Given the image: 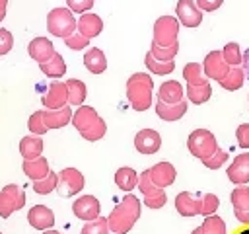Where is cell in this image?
Instances as JSON below:
<instances>
[{
	"mask_svg": "<svg viewBox=\"0 0 249 234\" xmlns=\"http://www.w3.org/2000/svg\"><path fill=\"white\" fill-rule=\"evenodd\" d=\"M82 234H109V226H107V218H93L88 220V224L82 228Z\"/></svg>",
	"mask_w": 249,
	"mask_h": 234,
	"instance_id": "41",
	"label": "cell"
},
{
	"mask_svg": "<svg viewBox=\"0 0 249 234\" xmlns=\"http://www.w3.org/2000/svg\"><path fill=\"white\" fill-rule=\"evenodd\" d=\"M140 218V201L134 195H126L107 216V226L113 234H126Z\"/></svg>",
	"mask_w": 249,
	"mask_h": 234,
	"instance_id": "1",
	"label": "cell"
},
{
	"mask_svg": "<svg viewBox=\"0 0 249 234\" xmlns=\"http://www.w3.org/2000/svg\"><path fill=\"white\" fill-rule=\"evenodd\" d=\"M115 183H117V187L123 189V191H132V189L136 187V183H138V174H136L132 168L123 166V168H119L117 174H115Z\"/></svg>",
	"mask_w": 249,
	"mask_h": 234,
	"instance_id": "28",
	"label": "cell"
},
{
	"mask_svg": "<svg viewBox=\"0 0 249 234\" xmlns=\"http://www.w3.org/2000/svg\"><path fill=\"white\" fill-rule=\"evenodd\" d=\"M187 148L191 150L193 156H196L198 160H204L208 158L216 148H218V142H216V136L206 131V129H196L189 135L187 138Z\"/></svg>",
	"mask_w": 249,
	"mask_h": 234,
	"instance_id": "4",
	"label": "cell"
},
{
	"mask_svg": "<svg viewBox=\"0 0 249 234\" xmlns=\"http://www.w3.org/2000/svg\"><path fill=\"white\" fill-rule=\"evenodd\" d=\"M101 205L93 195H82L72 203V213L80 220H93L99 216Z\"/></svg>",
	"mask_w": 249,
	"mask_h": 234,
	"instance_id": "10",
	"label": "cell"
},
{
	"mask_svg": "<svg viewBox=\"0 0 249 234\" xmlns=\"http://www.w3.org/2000/svg\"><path fill=\"white\" fill-rule=\"evenodd\" d=\"M210 96H212V88H210L208 82H206V84H200V86H191V84H187V98H189L191 103L200 105V103L208 101Z\"/></svg>",
	"mask_w": 249,
	"mask_h": 234,
	"instance_id": "33",
	"label": "cell"
},
{
	"mask_svg": "<svg viewBox=\"0 0 249 234\" xmlns=\"http://www.w3.org/2000/svg\"><path fill=\"white\" fill-rule=\"evenodd\" d=\"M39 68H41V72H43L45 76H49V78H60V76L66 74V62H64L62 55H58L56 51H54V55H53L49 60L39 62Z\"/></svg>",
	"mask_w": 249,
	"mask_h": 234,
	"instance_id": "25",
	"label": "cell"
},
{
	"mask_svg": "<svg viewBox=\"0 0 249 234\" xmlns=\"http://www.w3.org/2000/svg\"><path fill=\"white\" fill-rule=\"evenodd\" d=\"M233 214H235V218H237L239 222L249 224V209H247V211H233Z\"/></svg>",
	"mask_w": 249,
	"mask_h": 234,
	"instance_id": "50",
	"label": "cell"
},
{
	"mask_svg": "<svg viewBox=\"0 0 249 234\" xmlns=\"http://www.w3.org/2000/svg\"><path fill=\"white\" fill-rule=\"evenodd\" d=\"M23 172H25V176L29 177V179H43L51 170H49V162H47V158H43V156H37V158H33V160H23Z\"/></svg>",
	"mask_w": 249,
	"mask_h": 234,
	"instance_id": "26",
	"label": "cell"
},
{
	"mask_svg": "<svg viewBox=\"0 0 249 234\" xmlns=\"http://www.w3.org/2000/svg\"><path fill=\"white\" fill-rule=\"evenodd\" d=\"M228 179L235 185L249 183V152H243L233 158V162L228 166Z\"/></svg>",
	"mask_w": 249,
	"mask_h": 234,
	"instance_id": "13",
	"label": "cell"
},
{
	"mask_svg": "<svg viewBox=\"0 0 249 234\" xmlns=\"http://www.w3.org/2000/svg\"><path fill=\"white\" fill-rule=\"evenodd\" d=\"M183 78L191 86H200V84H206L208 82L206 76H204L202 64H198V62H187L185 68H183Z\"/></svg>",
	"mask_w": 249,
	"mask_h": 234,
	"instance_id": "32",
	"label": "cell"
},
{
	"mask_svg": "<svg viewBox=\"0 0 249 234\" xmlns=\"http://www.w3.org/2000/svg\"><path fill=\"white\" fill-rule=\"evenodd\" d=\"M84 176L82 172H78L76 168H64L58 174V181H56V191L60 197H74L84 189Z\"/></svg>",
	"mask_w": 249,
	"mask_h": 234,
	"instance_id": "5",
	"label": "cell"
},
{
	"mask_svg": "<svg viewBox=\"0 0 249 234\" xmlns=\"http://www.w3.org/2000/svg\"><path fill=\"white\" fill-rule=\"evenodd\" d=\"M41 101H43V105L47 109H60V107H64L68 103V88H66V84L54 80L49 86V90L43 94Z\"/></svg>",
	"mask_w": 249,
	"mask_h": 234,
	"instance_id": "11",
	"label": "cell"
},
{
	"mask_svg": "<svg viewBox=\"0 0 249 234\" xmlns=\"http://www.w3.org/2000/svg\"><path fill=\"white\" fill-rule=\"evenodd\" d=\"M175 209L181 216H196L200 213V203L198 197L191 195L189 191H181L175 197Z\"/></svg>",
	"mask_w": 249,
	"mask_h": 234,
	"instance_id": "21",
	"label": "cell"
},
{
	"mask_svg": "<svg viewBox=\"0 0 249 234\" xmlns=\"http://www.w3.org/2000/svg\"><path fill=\"white\" fill-rule=\"evenodd\" d=\"M58 234H60V232H58Z\"/></svg>",
	"mask_w": 249,
	"mask_h": 234,
	"instance_id": "56",
	"label": "cell"
},
{
	"mask_svg": "<svg viewBox=\"0 0 249 234\" xmlns=\"http://www.w3.org/2000/svg\"><path fill=\"white\" fill-rule=\"evenodd\" d=\"M41 152H43V138L39 135H29L19 140V154L23 156V160H33L41 156Z\"/></svg>",
	"mask_w": 249,
	"mask_h": 234,
	"instance_id": "23",
	"label": "cell"
},
{
	"mask_svg": "<svg viewBox=\"0 0 249 234\" xmlns=\"http://www.w3.org/2000/svg\"><path fill=\"white\" fill-rule=\"evenodd\" d=\"M64 43H66V47H70L72 51H82V49H86V47L89 45V39L84 37L82 33L74 31L72 35H68V37L64 39Z\"/></svg>",
	"mask_w": 249,
	"mask_h": 234,
	"instance_id": "44",
	"label": "cell"
},
{
	"mask_svg": "<svg viewBox=\"0 0 249 234\" xmlns=\"http://www.w3.org/2000/svg\"><path fill=\"white\" fill-rule=\"evenodd\" d=\"M222 57L224 60L230 64V66H239L241 64V51H239V45L237 43H228L224 49H222Z\"/></svg>",
	"mask_w": 249,
	"mask_h": 234,
	"instance_id": "38",
	"label": "cell"
},
{
	"mask_svg": "<svg viewBox=\"0 0 249 234\" xmlns=\"http://www.w3.org/2000/svg\"><path fill=\"white\" fill-rule=\"evenodd\" d=\"M245 82V72L241 66H230V70L226 72V76L220 80V86L228 92H233V90H239Z\"/></svg>",
	"mask_w": 249,
	"mask_h": 234,
	"instance_id": "27",
	"label": "cell"
},
{
	"mask_svg": "<svg viewBox=\"0 0 249 234\" xmlns=\"http://www.w3.org/2000/svg\"><path fill=\"white\" fill-rule=\"evenodd\" d=\"M84 64L86 68L91 72V74H101L105 72L107 68V58H105V53L101 49H88L86 55H84Z\"/></svg>",
	"mask_w": 249,
	"mask_h": 234,
	"instance_id": "24",
	"label": "cell"
},
{
	"mask_svg": "<svg viewBox=\"0 0 249 234\" xmlns=\"http://www.w3.org/2000/svg\"><path fill=\"white\" fill-rule=\"evenodd\" d=\"M136 187L140 189V193L144 195V197H148V195H154V193H158L161 187H158V185H154V181L150 179V174H148V170H144L140 176H138V183H136Z\"/></svg>",
	"mask_w": 249,
	"mask_h": 234,
	"instance_id": "39",
	"label": "cell"
},
{
	"mask_svg": "<svg viewBox=\"0 0 249 234\" xmlns=\"http://www.w3.org/2000/svg\"><path fill=\"white\" fill-rule=\"evenodd\" d=\"M230 201L233 205V211H247L249 209V187L239 185L231 191Z\"/></svg>",
	"mask_w": 249,
	"mask_h": 234,
	"instance_id": "36",
	"label": "cell"
},
{
	"mask_svg": "<svg viewBox=\"0 0 249 234\" xmlns=\"http://www.w3.org/2000/svg\"><path fill=\"white\" fill-rule=\"evenodd\" d=\"M43 234H58V232L53 230V228H47V230H43Z\"/></svg>",
	"mask_w": 249,
	"mask_h": 234,
	"instance_id": "53",
	"label": "cell"
},
{
	"mask_svg": "<svg viewBox=\"0 0 249 234\" xmlns=\"http://www.w3.org/2000/svg\"><path fill=\"white\" fill-rule=\"evenodd\" d=\"M64 84H66V88H68V103H70V105H82L84 99H86V96H88L86 84H84L82 80H76V78L66 80Z\"/></svg>",
	"mask_w": 249,
	"mask_h": 234,
	"instance_id": "30",
	"label": "cell"
},
{
	"mask_svg": "<svg viewBox=\"0 0 249 234\" xmlns=\"http://www.w3.org/2000/svg\"><path fill=\"white\" fill-rule=\"evenodd\" d=\"M76 21L78 20L74 18V12H70L68 8H53L47 16V29L51 31V35L66 39L76 31Z\"/></svg>",
	"mask_w": 249,
	"mask_h": 234,
	"instance_id": "3",
	"label": "cell"
},
{
	"mask_svg": "<svg viewBox=\"0 0 249 234\" xmlns=\"http://www.w3.org/2000/svg\"><path fill=\"white\" fill-rule=\"evenodd\" d=\"M165 203H167V195H165L163 189H160V191L154 193V195L144 197V205H146L148 209H161Z\"/></svg>",
	"mask_w": 249,
	"mask_h": 234,
	"instance_id": "45",
	"label": "cell"
},
{
	"mask_svg": "<svg viewBox=\"0 0 249 234\" xmlns=\"http://www.w3.org/2000/svg\"><path fill=\"white\" fill-rule=\"evenodd\" d=\"M12 47H14V37H12V33H10L8 29L0 27V55L10 53Z\"/></svg>",
	"mask_w": 249,
	"mask_h": 234,
	"instance_id": "47",
	"label": "cell"
},
{
	"mask_svg": "<svg viewBox=\"0 0 249 234\" xmlns=\"http://www.w3.org/2000/svg\"><path fill=\"white\" fill-rule=\"evenodd\" d=\"M202 70H204V76H206V78H212V80L220 82V80L226 76V72L230 70V64L224 60L222 51H210V53L204 57Z\"/></svg>",
	"mask_w": 249,
	"mask_h": 234,
	"instance_id": "8",
	"label": "cell"
},
{
	"mask_svg": "<svg viewBox=\"0 0 249 234\" xmlns=\"http://www.w3.org/2000/svg\"><path fill=\"white\" fill-rule=\"evenodd\" d=\"M105 133H107V125H105V121H103V119H99V121H97V123H93L88 131H84V133H82V136H84L86 140H89V142H95V140L103 138V136H105Z\"/></svg>",
	"mask_w": 249,
	"mask_h": 234,
	"instance_id": "40",
	"label": "cell"
},
{
	"mask_svg": "<svg viewBox=\"0 0 249 234\" xmlns=\"http://www.w3.org/2000/svg\"><path fill=\"white\" fill-rule=\"evenodd\" d=\"M177 51H179V43L177 41L171 43V45H165V47L163 45H156L152 41V49H150L152 57L158 58V60H173L175 55H177Z\"/></svg>",
	"mask_w": 249,
	"mask_h": 234,
	"instance_id": "34",
	"label": "cell"
},
{
	"mask_svg": "<svg viewBox=\"0 0 249 234\" xmlns=\"http://www.w3.org/2000/svg\"><path fill=\"white\" fill-rule=\"evenodd\" d=\"M198 203H200V213L202 216H208V214H214L218 205H220V199L214 195V193H204L202 197H198Z\"/></svg>",
	"mask_w": 249,
	"mask_h": 234,
	"instance_id": "37",
	"label": "cell"
},
{
	"mask_svg": "<svg viewBox=\"0 0 249 234\" xmlns=\"http://www.w3.org/2000/svg\"><path fill=\"white\" fill-rule=\"evenodd\" d=\"M76 29H78V33H82V35L88 37V39L97 37V35L103 31V20H101L97 14L84 12V14L80 16V20L76 21Z\"/></svg>",
	"mask_w": 249,
	"mask_h": 234,
	"instance_id": "16",
	"label": "cell"
},
{
	"mask_svg": "<svg viewBox=\"0 0 249 234\" xmlns=\"http://www.w3.org/2000/svg\"><path fill=\"white\" fill-rule=\"evenodd\" d=\"M187 113V101L181 99L177 103H163V101H156V115L163 121H177Z\"/></svg>",
	"mask_w": 249,
	"mask_h": 234,
	"instance_id": "20",
	"label": "cell"
},
{
	"mask_svg": "<svg viewBox=\"0 0 249 234\" xmlns=\"http://www.w3.org/2000/svg\"><path fill=\"white\" fill-rule=\"evenodd\" d=\"M237 234H249V228H245V230H241V232H237Z\"/></svg>",
	"mask_w": 249,
	"mask_h": 234,
	"instance_id": "55",
	"label": "cell"
},
{
	"mask_svg": "<svg viewBox=\"0 0 249 234\" xmlns=\"http://www.w3.org/2000/svg\"><path fill=\"white\" fill-rule=\"evenodd\" d=\"M4 18H6V12H0V21H2Z\"/></svg>",
	"mask_w": 249,
	"mask_h": 234,
	"instance_id": "54",
	"label": "cell"
},
{
	"mask_svg": "<svg viewBox=\"0 0 249 234\" xmlns=\"http://www.w3.org/2000/svg\"><path fill=\"white\" fill-rule=\"evenodd\" d=\"M224 0H195V4L198 6L200 12H214L222 6Z\"/></svg>",
	"mask_w": 249,
	"mask_h": 234,
	"instance_id": "49",
	"label": "cell"
},
{
	"mask_svg": "<svg viewBox=\"0 0 249 234\" xmlns=\"http://www.w3.org/2000/svg\"><path fill=\"white\" fill-rule=\"evenodd\" d=\"M27 53H29V57H31L35 62H45V60H49V58L54 55V45H53L51 39H47V37H35V39L29 43Z\"/></svg>",
	"mask_w": 249,
	"mask_h": 234,
	"instance_id": "18",
	"label": "cell"
},
{
	"mask_svg": "<svg viewBox=\"0 0 249 234\" xmlns=\"http://www.w3.org/2000/svg\"><path fill=\"white\" fill-rule=\"evenodd\" d=\"M70 119H72V109L68 103L60 109H45L43 111V121L47 125V129H62L70 123Z\"/></svg>",
	"mask_w": 249,
	"mask_h": 234,
	"instance_id": "19",
	"label": "cell"
},
{
	"mask_svg": "<svg viewBox=\"0 0 249 234\" xmlns=\"http://www.w3.org/2000/svg\"><path fill=\"white\" fill-rule=\"evenodd\" d=\"M161 146V136L154 129H142L134 136V148L140 154H156Z\"/></svg>",
	"mask_w": 249,
	"mask_h": 234,
	"instance_id": "12",
	"label": "cell"
},
{
	"mask_svg": "<svg viewBox=\"0 0 249 234\" xmlns=\"http://www.w3.org/2000/svg\"><path fill=\"white\" fill-rule=\"evenodd\" d=\"M175 14H177V21L183 23L185 27H198L202 21V12L195 4V0H179Z\"/></svg>",
	"mask_w": 249,
	"mask_h": 234,
	"instance_id": "9",
	"label": "cell"
},
{
	"mask_svg": "<svg viewBox=\"0 0 249 234\" xmlns=\"http://www.w3.org/2000/svg\"><path fill=\"white\" fill-rule=\"evenodd\" d=\"M23 205H25V191L19 185L10 183L0 191V216L2 218H8L12 213L19 211Z\"/></svg>",
	"mask_w": 249,
	"mask_h": 234,
	"instance_id": "6",
	"label": "cell"
},
{
	"mask_svg": "<svg viewBox=\"0 0 249 234\" xmlns=\"http://www.w3.org/2000/svg\"><path fill=\"white\" fill-rule=\"evenodd\" d=\"M183 86L177 80H167L158 90V99L163 103H177L183 99Z\"/></svg>",
	"mask_w": 249,
	"mask_h": 234,
	"instance_id": "22",
	"label": "cell"
},
{
	"mask_svg": "<svg viewBox=\"0 0 249 234\" xmlns=\"http://www.w3.org/2000/svg\"><path fill=\"white\" fill-rule=\"evenodd\" d=\"M93 2H95V0H66L68 10L74 12V14H84V12H88V10L93 6Z\"/></svg>",
	"mask_w": 249,
	"mask_h": 234,
	"instance_id": "46",
	"label": "cell"
},
{
	"mask_svg": "<svg viewBox=\"0 0 249 234\" xmlns=\"http://www.w3.org/2000/svg\"><path fill=\"white\" fill-rule=\"evenodd\" d=\"M152 90L154 80L150 78V74L134 72L126 80V98L134 111H146L152 105Z\"/></svg>",
	"mask_w": 249,
	"mask_h": 234,
	"instance_id": "2",
	"label": "cell"
},
{
	"mask_svg": "<svg viewBox=\"0 0 249 234\" xmlns=\"http://www.w3.org/2000/svg\"><path fill=\"white\" fill-rule=\"evenodd\" d=\"M235 138H237V144L241 148H249V123H243V125L237 127Z\"/></svg>",
	"mask_w": 249,
	"mask_h": 234,
	"instance_id": "48",
	"label": "cell"
},
{
	"mask_svg": "<svg viewBox=\"0 0 249 234\" xmlns=\"http://www.w3.org/2000/svg\"><path fill=\"white\" fill-rule=\"evenodd\" d=\"M27 127H29V131H31V135H45L49 129H47V125H45V121H43V111H35V113H31V117H29V121H27Z\"/></svg>",
	"mask_w": 249,
	"mask_h": 234,
	"instance_id": "42",
	"label": "cell"
},
{
	"mask_svg": "<svg viewBox=\"0 0 249 234\" xmlns=\"http://www.w3.org/2000/svg\"><path fill=\"white\" fill-rule=\"evenodd\" d=\"M144 62H146V66H148V70H150L152 74H160V76H167V74H171L173 68H175V62H173V60H158V58L152 57L150 51L146 53Z\"/></svg>",
	"mask_w": 249,
	"mask_h": 234,
	"instance_id": "31",
	"label": "cell"
},
{
	"mask_svg": "<svg viewBox=\"0 0 249 234\" xmlns=\"http://www.w3.org/2000/svg\"><path fill=\"white\" fill-rule=\"evenodd\" d=\"M179 35V21L173 16H161L154 23V43L156 45H171L177 41Z\"/></svg>",
	"mask_w": 249,
	"mask_h": 234,
	"instance_id": "7",
	"label": "cell"
},
{
	"mask_svg": "<svg viewBox=\"0 0 249 234\" xmlns=\"http://www.w3.org/2000/svg\"><path fill=\"white\" fill-rule=\"evenodd\" d=\"M6 6H8V0H0V12H6Z\"/></svg>",
	"mask_w": 249,
	"mask_h": 234,
	"instance_id": "52",
	"label": "cell"
},
{
	"mask_svg": "<svg viewBox=\"0 0 249 234\" xmlns=\"http://www.w3.org/2000/svg\"><path fill=\"white\" fill-rule=\"evenodd\" d=\"M241 64H243V72H245V78H249V49L241 55Z\"/></svg>",
	"mask_w": 249,
	"mask_h": 234,
	"instance_id": "51",
	"label": "cell"
},
{
	"mask_svg": "<svg viewBox=\"0 0 249 234\" xmlns=\"http://www.w3.org/2000/svg\"><path fill=\"white\" fill-rule=\"evenodd\" d=\"M56 181H58V174L49 172L43 179H35L33 181V191L39 193V195H49L51 191L56 189Z\"/></svg>",
	"mask_w": 249,
	"mask_h": 234,
	"instance_id": "35",
	"label": "cell"
},
{
	"mask_svg": "<svg viewBox=\"0 0 249 234\" xmlns=\"http://www.w3.org/2000/svg\"><path fill=\"white\" fill-rule=\"evenodd\" d=\"M226 160H228V152H226V150H222V148H216L208 158H204V160H202V164H204L206 168H210V170H218L220 166H224V164H226Z\"/></svg>",
	"mask_w": 249,
	"mask_h": 234,
	"instance_id": "43",
	"label": "cell"
},
{
	"mask_svg": "<svg viewBox=\"0 0 249 234\" xmlns=\"http://www.w3.org/2000/svg\"><path fill=\"white\" fill-rule=\"evenodd\" d=\"M27 220L33 228L47 230V228H53V224H54V213L45 205H35V207L29 209Z\"/></svg>",
	"mask_w": 249,
	"mask_h": 234,
	"instance_id": "15",
	"label": "cell"
},
{
	"mask_svg": "<svg viewBox=\"0 0 249 234\" xmlns=\"http://www.w3.org/2000/svg\"><path fill=\"white\" fill-rule=\"evenodd\" d=\"M0 234H2V232H0Z\"/></svg>",
	"mask_w": 249,
	"mask_h": 234,
	"instance_id": "57",
	"label": "cell"
},
{
	"mask_svg": "<svg viewBox=\"0 0 249 234\" xmlns=\"http://www.w3.org/2000/svg\"><path fill=\"white\" fill-rule=\"evenodd\" d=\"M148 174H150V179L154 181V185H158L161 189L169 187L175 181V176H177L173 164H169V162H158L156 166H152L148 170Z\"/></svg>",
	"mask_w": 249,
	"mask_h": 234,
	"instance_id": "14",
	"label": "cell"
},
{
	"mask_svg": "<svg viewBox=\"0 0 249 234\" xmlns=\"http://www.w3.org/2000/svg\"><path fill=\"white\" fill-rule=\"evenodd\" d=\"M191 234H226V222L216 214H208L204 222L196 226Z\"/></svg>",
	"mask_w": 249,
	"mask_h": 234,
	"instance_id": "29",
	"label": "cell"
},
{
	"mask_svg": "<svg viewBox=\"0 0 249 234\" xmlns=\"http://www.w3.org/2000/svg\"><path fill=\"white\" fill-rule=\"evenodd\" d=\"M99 119H101V117L97 115V111H95L93 107L82 103V105H78V109L72 113V119H70V121H72V125L76 127V131L82 135L84 131H88V129H89L93 123H97Z\"/></svg>",
	"mask_w": 249,
	"mask_h": 234,
	"instance_id": "17",
	"label": "cell"
}]
</instances>
